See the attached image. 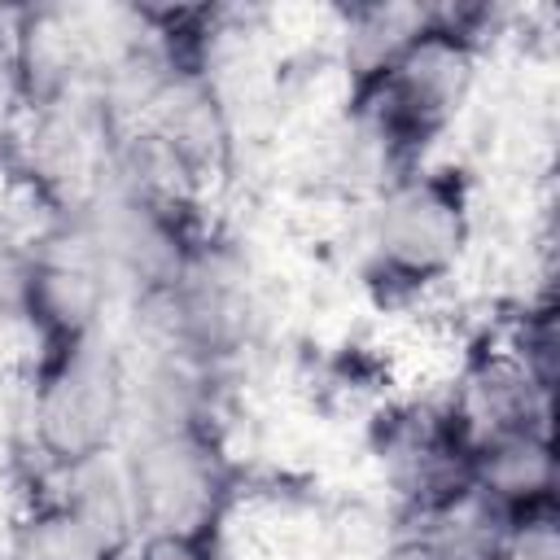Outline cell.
<instances>
[{
    "mask_svg": "<svg viewBox=\"0 0 560 560\" xmlns=\"http://www.w3.org/2000/svg\"><path fill=\"white\" fill-rule=\"evenodd\" d=\"M136 389L127 359L105 341V332L39 346L31 354L22 389V429L44 477L74 472L122 446L131 424Z\"/></svg>",
    "mask_w": 560,
    "mask_h": 560,
    "instance_id": "cell-1",
    "label": "cell"
},
{
    "mask_svg": "<svg viewBox=\"0 0 560 560\" xmlns=\"http://www.w3.org/2000/svg\"><path fill=\"white\" fill-rule=\"evenodd\" d=\"M472 241V197L459 166L424 162L368 197L363 276L381 302L402 306L442 289Z\"/></svg>",
    "mask_w": 560,
    "mask_h": 560,
    "instance_id": "cell-2",
    "label": "cell"
},
{
    "mask_svg": "<svg viewBox=\"0 0 560 560\" xmlns=\"http://www.w3.org/2000/svg\"><path fill=\"white\" fill-rule=\"evenodd\" d=\"M140 534H223L236 508V464L214 420H136L118 446Z\"/></svg>",
    "mask_w": 560,
    "mask_h": 560,
    "instance_id": "cell-3",
    "label": "cell"
},
{
    "mask_svg": "<svg viewBox=\"0 0 560 560\" xmlns=\"http://www.w3.org/2000/svg\"><path fill=\"white\" fill-rule=\"evenodd\" d=\"M372 451L394 494L398 525L433 521L472 494V442L459 433L446 398L394 402L372 424Z\"/></svg>",
    "mask_w": 560,
    "mask_h": 560,
    "instance_id": "cell-4",
    "label": "cell"
},
{
    "mask_svg": "<svg viewBox=\"0 0 560 560\" xmlns=\"http://www.w3.org/2000/svg\"><path fill=\"white\" fill-rule=\"evenodd\" d=\"M13 306L35 350L105 332L109 271L79 223H52L13 267Z\"/></svg>",
    "mask_w": 560,
    "mask_h": 560,
    "instance_id": "cell-5",
    "label": "cell"
},
{
    "mask_svg": "<svg viewBox=\"0 0 560 560\" xmlns=\"http://www.w3.org/2000/svg\"><path fill=\"white\" fill-rule=\"evenodd\" d=\"M446 411L455 416L459 433L477 446L512 429L551 424V389H542L521 368V359L503 346V337H490L459 359L455 385L446 394Z\"/></svg>",
    "mask_w": 560,
    "mask_h": 560,
    "instance_id": "cell-6",
    "label": "cell"
},
{
    "mask_svg": "<svg viewBox=\"0 0 560 560\" xmlns=\"http://www.w3.org/2000/svg\"><path fill=\"white\" fill-rule=\"evenodd\" d=\"M556 486H560V468H556L551 424L512 429L472 446V499L499 521L534 508H551Z\"/></svg>",
    "mask_w": 560,
    "mask_h": 560,
    "instance_id": "cell-7",
    "label": "cell"
},
{
    "mask_svg": "<svg viewBox=\"0 0 560 560\" xmlns=\"http://www.w3.org/2000/svg\"><path fill=\"white\" fill-rule=\"evenodd\" d=\"M131 542L114 538L57 486L44 490L13 525L9 560H127Z\"/></svg>",
    "mask_w": 560,
    "mask_h": 560,
    "instance_id": "cell-8",
    "label": "cell"
},
{
    "mask_svg": "<svg viewBox=\"0 0 560 560\" xmlns=\"http://www.w3.org/2000/svg\"><path fill=\"white\" fill-rule=\"evenodd\" d=\"M494 560H560V508L508 516L494 538Z\"/></svg>",
    "mask_w": 560,
    "mask_h": 560,
    "instance_id": "cell-9",
    "label": "cell"
},
{
    "mask_svg": "<svg viewBox=\"0 0 560 560\" xmlns=\"http://www.w3.org/2000/svg\"><path fill=\"white\" fill-rule=\"evenodd\" d=\"M127 560H223V534H175L149 529L131 542Z\"/></svg>",
    "mask_w": 560,
    "mask_h": 560,
    "instance_id": "cell-10",
    "label": "cell"
}]
</instances>
